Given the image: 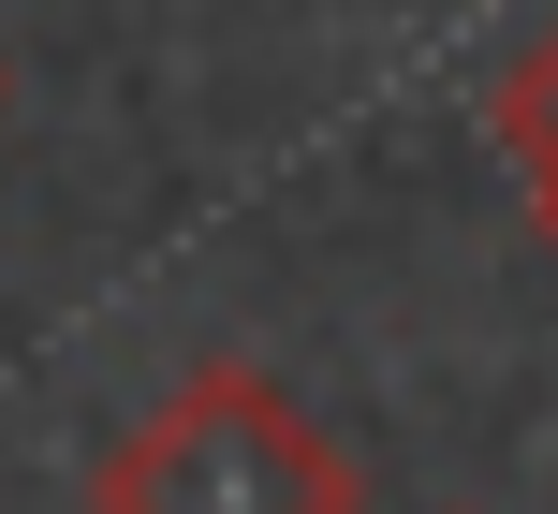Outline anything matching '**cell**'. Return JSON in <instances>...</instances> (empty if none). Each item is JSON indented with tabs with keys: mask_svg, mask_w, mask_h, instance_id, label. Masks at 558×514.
Returning a JSON list of instances; mask_svg holds the SVG:
<instances>
[{
	"mask_svg": "<svg viewBox=\"0 0 558 514\" xmlns=\"http://www.w3.org/2000/svg\"><path fill=\"white\" fill-rule=\"evenodd\" d=\"M530 221H544V250H558V192H530Z\"/></svg>",
	"mask_w": 558,
	"mask_h": 514,
	"instance_id": "cell-3",
	"label": "cell"
},
{
	"mask_svg": "<svg viewBox=\"0 0 558 514\" xmlns=\"http://www.w3.org/2000/svg\"><path fill=\"white\" fill-rule=\"evenodd\" d=\"M0 118H15V59H0Z\"/></svg>",
	"mask_w": 558,
	"mask_h": 514,
	"instance_id": "cell-4",
	"label": "cell"
},
{
	"mask_svg": "<svg viewBox=\"0 0 558 514\" xmlns=\"http://www.w3.org/2000/svg\"><path fill=\"white\" fill-rule=\"evenodd\" d=\"M88 514H367V470L279 368L206 353L88 456Z\"/></svg>",
	"mask_w": 558,
	"mask_h": 514,
	"instance_id": "cell-1",
	"label": "cell"
},
{
	"mask_svg": "<svg viewBox=\"0 0 558 514\" xmlns=\"http://www.w3.org/2000/svg\"><path fill=\"white\" fill-rule=\"evenodd\" d=\"M485 133H500V162L530 176V192H558V29L500 59V88H485Z\"/></svg>",
	"mask_w": 558,
	"mask_h": 514,
	"instance_id": "cell-2",
	"label": "cell"
}]
</instances>
